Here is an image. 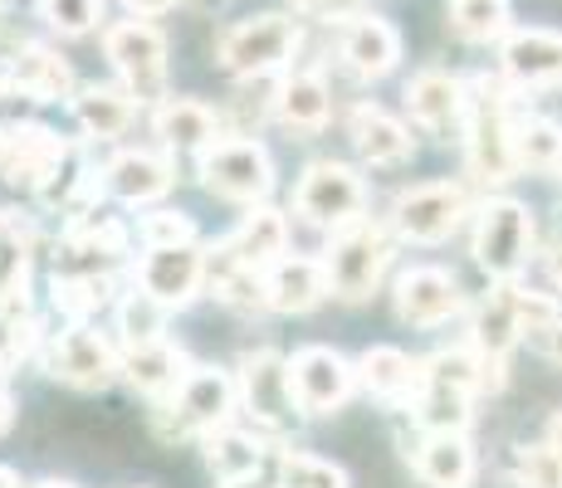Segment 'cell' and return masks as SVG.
Listing matches in <instances>:
<instances>
[{"instance_id": "1", "label": "cell", "mask_w": 562, "mask_h": 488, "mask_svg": "<svg viewBox=\"0 0 562 488\" xmlns=\"http://www.w3.org/2000/svg\"><path fill=\"white\" fill-rule=\"evenodd\" d=\"M392 254H396L392 225H376L372 215L348 220L342 230L328 235V249H323L328 293L338 303H367L376 288H382L386 269H392Z\"/></svg>"}, {"instance_id": "2", "label": "cell", "mask_w": 562, "mask_h": 488, "mask_svg": "<svg viewBox=\"0 0 562 488\" xmlns=\"http://www.w3.org/2000/svg\"><path fill=\"white\" fill-rule=\"evenodd\" d=\"M514 117H509V93L499 79L490 73H474L464 79V157L470 171L490 186L514 177Z\"/></svg>"}, {"instance_id": "3", "label": "cell", "mask_w": 562, "mask_h": 488, "mask_svg": "<svg viewBox=\"0 0 562 488\" xmlns=\"http://www.w3.org/2000/svg\"><path fill=\"white\" fill-rule=\"evenodd\" d=\"M299 45H304V30L294 15H255L225 30L215 45V64L235 79H265V73L284 69Z\"/></svg>"}, {"instance_id": "4", "label": "cell", "mask_w": 562, "mask_h": 488, "mask_svg": "<svg viewBox=\"0 0 562 488\" xmlns=\"http://www.w3.org/2000/svg\"><path fill=\"white\" fill-rule=\"evenodd\" d=\"M235 410H240V386H235V376L221 372V366H191V372L181 376V386L161 400L157 420H167L177 440H187V435L205 440L211 430L231 425Z\"/></svg>"}, {"instance_id": "5", "label": "cell", "mask_w": 562, "mask_h": 488, "mask_svg": "<svg viewBox=\"0 0 562 488\" xmlns=\"http://www.w3.org/2000/svg\"><path fill=\"white\" fill-rule=\"evenodd\" d=\"M528 254H533V215L524 201L514 195H490L480 205V220H474V264L494 279V284H509L524 274Z\"/></svg>"}, {"instance_id": "6", "label": "cell", "mask_w": 562, "mask_h": 488, "mask_svg": "<svg viewBox=\"0 0 562 488\" xmlns=\"http://www.w3.org/2000/svg\"><path fill=\"white\" fill-rule=\"evenodd\" d=\"M103 54L137 103H161V98H167V35H161L147 15L108 25Z\"/></svg>"}, {"instance_id": "7", "label": "cell", "mask_w": 562, "mask_h": 488, "mask_svg": "<svg viewBox=\"0 0 562 488\" xmlns=\"http://www.w3.org/2000/svg\"><path fill=\"white\" fill-rule=\"evenodd\" d=\"M464 215H470V191L460 181H426L396 195L386 225L406 245H440L460 230Z\"/></svg>"}, {"instance_id": "8", "label": "cell", "mask_w": 562, "mask_h": 488, "mask_svg": "<svg viewBox=\"0 0 562 488\" xmlns=\"http://www.w3.org/2000/svg\"><path fill=\"white\" fill-rule=\"evenodd\" d=\"M201 181L221 201L259 205L274 191V157L255 137H221L211 151H201Z\"/></svg>"}, {"instance_id": "9", "label": "cell", "mask_w": 562, "mask_h": 488, "mask_svg": "<svg viewBox=\"0 0 562 488\" xmlns=\"http://www.w3.org/2000/svg\"><path fill=\"white\" fill-rule=\"evenodd\" d=\"M294 215L318 230H342L348 220L367 215V181L348 161H313L294 186Z\"/></svg>"}, {"instance_id": "10", "label": "cell", "mask_w": 562, "mask_h": 488, "mask_svg": "<svg viewBox=\"0 0 562 488\" xmlns=\"http://www.w3.org/2000/svg\"><path fill=\"white\" fill-rule=\"evenodd\" d=\"M235 386H240V410L269 435H279V430H289L299 420V400L294 386H289V356H279L274 347L245 352Z\"/></svg>"}, {"instance_id": "11", "label": "cell", "mask_w": 562, "mask_h": 488, "mask_svg": "<svg viewBox=\"0 0 562 488\" xmlns=\"http://www.w3.org/2000/svg\"><path fill=\"white\" fill-rule=\"evenodd\" d=\"M289 386H294L299 416H333L358 390V362H348L338 347H299L289 356Z\"/></svg>"}, {"instance_id": "12", "label": "cell", "mask_w": 562, "mask_h": 488, "mask_svg": "<svg viewBox=\"0 0 562 488\" xmlns=\"http://www.w3.org/2000/svg\"><path fill=\"white\" fill-rule=\"evenodd\" d=\"M45 372L54 382L74 386V390H103L123 366H117V352L103 332H93L89 322H69L64 332H54L40 352Z\"/></svg>"}, {"instance_id": "13", "label": "cell", "mask_w": 562, "mask_h": 488, "mask_svg": "<svg viewBox=\"0 0 562 488\" xmlns=\"http://www.w3.org/2000/svg\"><path fill=\"white\" fill-rule=\"evenodd\" d=\"M396 298V318L406 328H446L450 318H464L470 313V298H464L460 279L440 264H411L392 288Z\"/></svg>"}, {"instance_id": "14", "label": "cell", "mask_w": 562, "mask_h": 488, "mask_svg": "<svg viewBox=\"0 0 562 488\" xmlns=\"http://www.w3.org/2000/svg\"><path fill=\"white\" fill-rule=\"evenodd\" d=\"M64 157H69V147L49 127H40V123L0 127V181H10V186H30V191L54 186Z\"/></svg>"}, {"instance_id": "15", "label": "cell", "mask_w": 562, "mask_h": 488, "mask_svg": "<svg viewBox=\"0 0 562 488\" xmlns=\"http://www.w3.org/2000/svg\"><path fill=\"white\" fill-rule=\"evenodd\" d=\"M211 279V254L201 245H161L137 259V288L153 293L161 308H187Z\"/></svg>"}, {"instance_id": "16", "label": "cell", "mask_w": 562, "mask_h": 488, "mask_svg": "<svg viewBox=\"0 0 562 488\" xmlns=\"http://www.w3.org/2000/svg\"><path fill=\"white\" fill-rule=\"evenodd\" d=\"M499 69L514 89H562V35L558 30H509L499 39Z\"/></svg>"}, {"instance_id": "17", "label": "cell", "mask_w": 562, "mask_h": 488, "mask_svg": "<svg viewBox=\"0 0 562 488\" xmlns=\"http://www.w3.org/2000/svg\"><path fill=\"white\" fill-rule=\"evenodd\" d=\"M153 133L177 157H201L225 137V117L205 107L201 98H161L153 107Z\"/></svg>"}, {"instance_id": "18", "label": "cell", "mask_w": 562, "mask_h": 488, "mask_svg": "<svg viewBox=\"0 0 562 488\" xmlns=\"http://www.w3.org/2000/svg\"><path fill=\"white\" fill-rule=\"evenodd\" d=\"M289 249V215L274 211V205H250L240 225L225 235V245L215 249L211 259H231V264H250V269H269L279 254Z\"/></svg>"}, {"instance_id": "19", "label": "cell", "mask_w": 562, "mask_h": 488, "mask_svg": "<svg viewBox=\"0 0 562 488\" xmlns=\"http://www.w3.org/2000/svg\"><path fill=\"white\" fill-rule=\"evenodd\" d=\"M348 143L352 151L367 161V167H402V161L416 151V137L402 117H392L376 103H358L348 113Z\"/></svg>"}, {"instance_id": "20", "label": "cell", "mask_w": 562, "mask_h": 488, "mask_svg": "<svg viewBox=\"0 0 562 488\" xmlns=\"http://www.w3.org/2000/svg\"><path fill=\"white\" fill-rule=\"evenodd\" d=\"M358 386L382 406H411L426 386V362L406 356L402 347H367L358 356Z\"/></svg>"}, {"instance_id": "21", "label": "cell", "mask_w": 562, "mask_h": 488, "mask_svg": "<svg viewBox=\"0 0 562 488\" xmlns=\"http://www.w3.org/2000/svg\"><path fill=\"white\" fill-rule=\"evenodd\" d=\"M171 186H177V167L157 151H117L113 161L103 167V191L117 195L123 205H153L161 201Z\"/></svg>"}, {"instance_id": "22", "label": "cell", "mask_w": 562, "mask_h": 488, "mask_svg": "<svg viewBox=\"0 0 562 488\" xmlns=\"http://www.w3.org/2000/svg\"><path fill=\"white\" fill-rule=\"evenodd\" d=\"M265 284H269V308L289 313V318L313 313L323 298H333L328 269H323V259H308V254H279L265 269Z\"/></svg>"}, {"instance_id": "23", "label": "cell", "mask_w": 562, "mask_h": 488, "mask_svg": "<svg viewBox=\"0 0 562 488\" xmlns=\"http://www.w3.org/2000/svg\"><path fill=\"white\" fill-rule=\"evenodd\" d=\"M338 49H342V64H348L362 83H376L396 69V59H402V35H396L382 15H352L348 25H342Z\"/></svg>"}, {"instance_id": "24", "label": "cell", "mask_w": 562, "mask_h": 488, "mask_svg": "<svg viewBox=\"0 0 562 488\" xmlns=\"http://www.w3.org/2000/svg\"><path fill=\"white\" fill-rule=\"evenodd\" d=\"M117 366H123V376L133 382L143 396L153 400H167L171 390L181 386V376L191 372L187 352H181L171 338H157V342H127L123 352H117Z\"/></svg>"}, {"instance_id": "25", "label": "cell", "mask_w": 562, "mask_h": 488, "mask_svg": "<svg viewBox=\"0 0 562 488\" xmlns=\"http://www.w3.org/2000/svg\"><path fill=\"white\" fill-rule=\"evenodd\" d=\"M420 484L426 488H474L480 479V459H474V444L460 435V430H436L416 444L411 454Z\"/></svg>"}, {"instance_id": "26", "label": "cell", "mask_w": 562, "mask_h": 488, "mask_svg": "<svg viewBox=\"0 0 562 488\" xmlns=\"http://www.w3.org/2000/svg\"><path fill=\"white\" fill-rule=\"evenodd\" d=\"M269 113L289 127V133H323L333 117V93L323 83V73H284L274 83V98H269Z\"/></svg>"}, {"instance_id": "27", "label": "cell", "mask_w": 562, "mask_h": 488, "mask_svg": "<svg viewBox=\"0 0 562 488\" xmlns=\"http://www.w3.org/2000/svg\"><path fill=\"white\" fill-rule=\"evenodd\" d=\"M406 107L426 133H450L456 123H464V79L446 69H426L406 83Z\"/></svg>"}, {"instance_id": "28", "label": "cell", "mask_w": 562, "mask_h": 488, "mask_svg": "<svg viewBox=\"0 0 562 488\" xmlns=\"http://www.w3.org/2000/svg\"><path fill=\"white\" fill-rule=\"evenodd\" d=\"M5 89L35 98V103H59V98L74 89V73H69V64H64L54 49L20 45L15 59H10V69H5Z\"/></svg>"}, {"instance_id": "29", "label": "cell", "mask_w": 562, "mask_h": 488, "mask_svg": "<svg viewBox=\"0 0 562 488\" xmlns=\"http://www.w3.org/2000/svg\"><path fill=\"white\" fill-rule=\"evenodd\" d=\"M74 117H79V127L89 137H99V143H113V137H123L127 127H133L137 117V98L127 89H108V83H93V89H83L74 98Z\"/></svg>"}, {"instance_id": "30", "label": "cell", "mask_w": 562, "mask_h": 488, "mask_svg": "<svg viewBox=\"0 0 562 488\" xmlns=\"http://www.w3.org/2000/svg\"><path fill=\"white\" fill-rule=\"evenodd\" d=\"M269 450L265 440L250 435V430H235V425H221L205 435V464H211L215 479H250V474L265 469Z\"/></svg>"}, {"instance_id": "31", "label": "cell", "mask_w": 562, "mask_h": 488, "mask_svg": "<svg viewBox=\"0 0 562 488\" xmlns=\"http://www.w3.org/2000/svg\"><path fill=\"white\" fill-rule=\"evenodd\" d=\"M514 167L558 177L562 171V127L553 117H514Z\"/></svg>"}, {"instance_id": "32", "label": "cell", "mask_w": 562, "mask_h": 488, "mask_svg": "<svg viewBox=\"0 0 562 488\" xmlns=\"http://www.w3.org/2000/svg\"><path fill=\"white\" fill-rule=\"evenodd\" d=\"M205 288L215 293V303L235 313H259L269 308V284H265V269H250V264H231V259H211V279Z\"/></svg>"}, {"instance_id": "33", "label": "cell", "mask_w": 562, "mask_h": 488, "mask_svg": "<svg viewBox=\"0 0 562 488\" xmlns=\"http://www.w3.org/2000/svg\"><path fill=\"white\" fill-rule=\"evenodd\" d=\"M518 338H524V328H518V318H514V308H509V298H504V288H494V298H484L480 308H474V318H470V342L474 352H484V356H509Z\"/></svg>"}, {"instance_id": "34", "label": "cell", "mask_w": 562, "mask_h": 488, "mask_svg": "<svg viewBox=\"0 0 562 488\" xmlns=\"http://www.w3.org/2000/svg\"><path fill=\"white\" fill-rule=\"evenodd\" d=\"M470 400L474 396H464V390L456 386H436V382H426L420 386V396L411 400V416H416V425L426 430V435H436V430H470Z\"/></svg>"}, {"instance_id": "35", "label": "cell", "mask_w": 562, "mask_h": 488, "mask_svg": "<svg viewBox=\"0 0 562 488\" xmlns=\"http://www.w3.org/2000/svg\"><path fill=\"white\" fill-rule=\"evenodd\" d=\"M113 274H54V308L69 322H89L113 303Z\"/></svg>"}, {"instance_id": "36", "label": "cell", "mask_w": 562, "mask_h": 488, "mask_svg": "<svg viewBox=\"0 0 562 488\" xmlns=\"http://www.w3.org/2000/svg\"><path fill=\"white\" fill-rule=\"evenodd\" d=\"M450 25L470 45H499L509 35V0H450Z\"/></svg>"}, {"instance_id": "37", "label": "cell", "mask_w": 562, "mask_h": 488, "mask_svg": "<svg viewBox=\"0 0 562 488\" xmlns=\"http://www.w3.org/2000/svg\"><path fill=\"white\" fill-rule=\"evenodd\" d=\"M504 298H509L518 328H524V338H553V332L562 328V303L553 298V293H538V288H524L518 279H509V284H499Z\"/></svg>"}, {"instance_id": "38", "label": "cell", "mask_w": 562, "mask_h": 488, "mask_svg": "<svg viewBox=\"0 0 562 488\" xmlns=\"http://www.w3.org/2000/svg\"><path fill=\"white\" fill-rule=\"evenodd\" d=\"M167 313L153 293H143L133 284V293H123V303H117V332H123V347L127 342H157L167 338Z\"/></svg>"}, {"instance_id": "39", "label": "cell", "mask_w": 562, "mask_h": 488, "mask_svg": "<svg viewBox=\"0 0 562 488\" xmlns=\"http://www.w3.org/2000/svg\"><path fill=\"white\" fill-rule=\"evenodd\" d=\"M279 488H348L342 464L318 459L304 450H284L279 454Z\"/></svg>"}, {"instance_id": "40", "label": "cell", "mask_w": 562, "mask_h": 488, "mask_svg": "<svg viewBox=\"0 0 562 488\" xmlns=\"http://www.w3.org/2000/svg\"><path fill=\"white\" fill-rule=\"evenodd\" d=\"M30 274V230L10 211H0V298L25 288Z\"/></svg>"}, {"instance_id": "41", "label": "cell", "mask_w": 562, "mask_h": 488, "mask_svg": "<svg viewBox=\"0 0 562 488\" xmlns=\"http://www.w3.org/2000/svg\"><path fill=\"white\" fill-rule=\"evenodd\" d=\"M137 240H143V249L196 245V220L181 211H147V215H137Z\"/></svg>"}, {"instance_id": "42", "label": "cell", "mask_w": 562, "mask_h": 488, "mask_svg": "<svg viewBox=\"0 0 562 488\" xmlns=\"http://www.w3.org/2000/svg\"><path fill=\"white\" fill-rule=\"evenodd\" d=\"M40 15L59 35H89L103 20V0H40Z\"/></svg>"}, {"instance_id": "43", "label": "cell", "mask_w": 562, "mask_h": 488, "mask_svg": "<svg viewBox=\"0 0 562 488\" xmlns=\"http://www.w3.org/2000/svg\"><path fill=\"white\" fill-rule=\"evenodd\" d=\"M518 484L524 488H562V459L543 444L533 450H518Z\"/></svg>"}, {"instance_id": "44", "label": "cell", "mask_w": 562, "mask_h": 488, "mask_svg": "<svg viewBox=\"0 0 562 488\" xmlns=\"http://www.w3.org/2000/svg\"><path fill=\"white\" fill-rule=\"evenodd\" d=\"M294 5L308 10V15H323V20H342V15H352L358 0H294Z\"/></svg>"}, {"instance_id": "45", "label": "cell", "mask_w": 562, "mask_h": 488, "mask_svg": "<svg viewBox=\"0 0 562 488\" xmlns=\"http://www.w3.org/2000/svg\"><path fill=\"white\" fill-rule=\"evenodd\" d=\"M123 5L133 10V15H161V10H171L177 0H123Z\"/></svg>"}, {"instance_id": "46", "label": "cell", "mask_w": 562, "mask_h": 488, "mask_svg": "<svg viewBox=\"0 0 562 488\" xmlns=\"http://www.w3.org/2000/svg\"><path fill=\"white\" fill-rule=\"evenodd\" d=\"M548 450H553L558 459H562V410H553V416H548Z\"/></svg>"}, {"instance_id": "47", "label": "cell", "mask_w": 562, "mask_h": 488, "mask_svg": "<svg viewBox=\"0 0 562 488\" xmlns=\"http://www.w3.org/2000/svg\"><path fill=\"white\" fill-rule=\"evenodd\" d=\"M10 420H15V400H10V390L0 386V435L10 430Z\"/></svg>"}, {"instance_id": "48", "label": "cell", "mask_w": 562, "mask_h": 488, "mask_svg": "<svg viewBox=\"0 0 562 488\" xmlns=\"http://www.w3.org/2000/svg\"><path fill=\"white\" fill-rule=\"evenodd\" d=\"M221 488H279V484H265L259 474H250V479H225Z\"/></svg>"}, {"instance_id": "49", "label": "cell", "mask_w": 562, "mask_h": 488, "mask_svg": "<svg viewBox=\"0 0 562 488\" xmlns=\"http://www.w3.org/2000/svg\"><path fill=\"white\" fill-rule=\"evenodd\" d=\"M548 274H553V284L562 288V245L553 249V254H548Z\"/></svg>"}, {"instance_id": "50", "label": "cell", "mask_w": 562, "mask_h": 488, "mask_svg": "<svg viewBox=\"0 0 562 488\" xmlns=\"http://www.w3.org/2000/svg\"><path fill=\"white\" fill-rule=\"evenodd\" d=\"M0 488H25V484H20V474L10 469V464H0Z\"/></svg>"}, {"instance_id": "51", "label": "cell", "mask_w": 562, "mask_h": 488, "mask_svg": "<svg viewBox=\"0 0 562 488\" xmlns=\"http://www.w3.org/2000/svg\"><path fill=\"white\" fill-rule=\"evenodd\" d=\"M35 488H74V484H64V479H45V484H35Z\"/></svg>"}]
</instances>
